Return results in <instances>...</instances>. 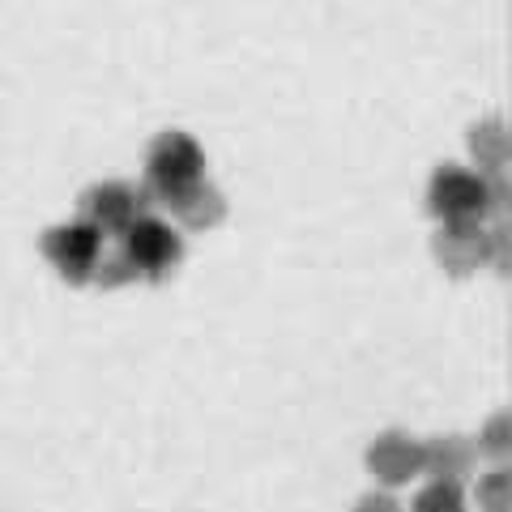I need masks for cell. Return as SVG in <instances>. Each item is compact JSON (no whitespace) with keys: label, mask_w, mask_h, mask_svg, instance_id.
I'll list each match as a JSON object with an SVG mask.
<instances>
[{"label":"cell","mask_w":512,"mask_h":512,"mask_svg":"<svg viewBox=\"0 0 512 512\" xmlns=\"http://www.w3.org/2000/svg\"><path fill=\"white\" fill-rule=\"evenodd\" d=\"M427 210L440 222H487L491 218V180L470 167H436L427 184Z\"/></svg>","instance_id":"cell-2"},{"label":"cell","mask_w":512,"mask_h":512,"mask_svg":"<svg viewBox=\"0 0 512 512\" xmlns=\"http://www.w3.org/2000/svg\"><path fill=\"white\" fill-rule=\"evenodd\" d=\"M355 512H402V504H397L389 491H372V495H363V500L355 504Z\"/></svg>","instance_id":"cell-16"},{"label":"cell","mask_w":512,"mask_h":512,"mask_svg":"<svg viewBox=\"0 0 512 512\" xmlns=\"http://www.w3.org/2000/svg\"><path fill=\"white\" fill-rule=\"evenodd\" d=\"M436 261L444 274L470 278L487 265V227L483 222H440L436 231Z\"/></svg>","instance_id":"cell-7"},{"label":"cell","mask_w":512,"mask_h":512,"mask_svg":"<svg viewBox=\"0 0 512 512\" xmlns=\"http://www.w3.org/2000/svg\"><path fill=\"white\" fill-rule=\"evenodd\" d=\"M120 239H124L120 252L128 256L133 274L146 278V282L171 278L175 269H180V261H184V235L175 227H167L163 218H154V214H141Z\"/></svg>","instance_id":"cell-3"},{"label":"cell","mask_w":512,"mask_h":512,"mask_svg":"<svg viewBox=\"0 0 512 512\" xmlns=\"http://www.w3.org/2000/svg\"><path fill=\"white\" fill-rule=\"evenodd\" d=\"M146 205H150V197L137 184L107 180V184H94L82 197V218L99 235H124L141 214H146Z\"/></svg>","instance_id":"cell-5"},{"label":"cell","mask_w":512,"mask_h":512,"mask_svg":"<svg viewBox=\"0 0 512 512\" xmlns=\"http://www.w3.org/2000/svg\"><path fill=\"white\" fill-rule=\"evenodd\" d=\"M410 512H466V487L444 483V478H431V483L414 495Z\"/></svg>","instance_id":"cell-11"},{"label":"cell","mask_w":512,"mask_h":512,"mask_svg":"<svg viewBox=\"0 0 512 512\" xmlns=\"http://www.w3.org/2000/svg\"><path fill=\"white\" fill-rule=\"evenodd\" d=\"M474 453H478V457H491V461H500V466H504V461L512 457V419H508L504 410H500V414H491V419H487V427L478 431V444H474Z\"/></svg>","instance_id":"cell-12"},{"label":"cell","mask_w":512,"mask_h":512,"mask_svg":"<svg viewBox=\"0 0 512 512\" xmlns=\"http://www.w3.org/2000/svg\"><path fill=\"white\" fill-rule=\"evenodd\" d=\"M478 466V453L466 436H436L423 440V474L444 478V483H466Z\"/></svg>","instance_id":"cell-9"},{"label":"cell","mask_w":512,"mask_h":512,"mask_svg":"<svg viewBox=\"0 0 512 512\" xmlns=\"http://www.w3.org/2000/svg\"><path fill=\"white\" fill-rule=\"evenodd\" d=\"M94 286H103V291H111V286H128V282H137L133 274V265H128V256L116 248V252H103L99 256V265H94Z\"/></svg>","instance_id":"cell-14"},{"label":"cell","mask_w":512,"mask_h":512,"mask_svg":"<svg viewBox=\"0 0 512 512\" xmlns=\"http://www.w3.org/2000/svg\"><path fill=\"white\" fill-rule=\"evenodd\" d=\"M167 210L188 231H210V227H218V222L227 218V197H222L210 180H197V184L180 188L175 197H167Z\"/></svg>","instance_id":"cell-8"},{"label":"cell","mask_w":512,"mask_h":512,"mask_svg":"<svg viewBox=\"0 0 512 512\" xmlns=\"http://www.w3.org/2000/svg\"><path fill=\"white\" fill-rule=\"evenodd\" d=\"M512 244H508V222H491L487 227V265H495L500 274H508Z\"/></svg>","instance_id":"cell-15"},{"label":"cell","mask_w":512,"mask_h":512,"mask_svg":"<svg viewBox=\"0 0 512 512\" xmlns=\"http://www.w3.org/2000/svg\"><path fill=\"white\" fill-rule=\"evenodd\" d=\"M43 256L52 261V269L69 286H86L94 278L99 256H103V235L94 231L86 218L60 222V227H52L43 235Z\"/></svg>","instance_id":"cell-4"},{"label":"cell","mask_w":512,"mask_h":512,"mask_svg":"<svg viewBox=\"0 0 512 512\" xmlns=\"http://www.w3.org/2000/svg\"><path fill=\"white\" fill-rule=\"evenodd\" d=\"M474 500L483 512H512V474L500 466V470H491L478 478V487H474Z\"/></svg>","instance_id":"cell-13"},{"label":"cell","mask_w":512,"mask_h":512,"mask_svg":"<svg viewBox=\"0 0 512 512\" xmlns=\"http://www.w3.org/2000/svg\"><path fill=\"white\" fill-rule=\"evenodd\" d=\"M197 180H205V150L188 133H158L146 150V184H141V192L150 201L167 205V197Z\"/></svg>","instance_id":"cell-1"},{"label":"cell","mask_w":512,"mask_h":512,"mask_svg":"<svg viewBox=\"0 0 512 512\" xmlns=\"http://www.w3.org/2000/svg\"><path fill=\"white\" fill-rule=\"evenodd\" d=\"M470 154L483 175H504L508 167V128L504 120H483L470 133Z\"/></svg>","instance_id":"cell-10"},{"label":"cell","mask_w":512,"mask_h":512,"mask_svg":"<svg viewBox=\"0 0 512 512\" xmlns=\"http://www.w3.org/2000/svg\"><path fill=\"white\" fill-rule=\"evenodd\" d=\"M367 470L384 487H406L410 478L423 474V440L406 436V431H384L367 444Z\"/></svg>","instance_id":"cell-6"}]
</instances>
